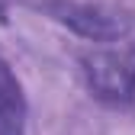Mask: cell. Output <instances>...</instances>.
Listing matches in <instances>:
<instances>
[{"label":"cell","instance_id":"cell-2","mask_svg":"<svg viewBox=\"0 0 135 135\" xmlns=\"http://www.w3.org/2000/svg\"><path fill=\"white\" fill-rule=\"evenodd\" d=\"M52 20L64 23L77 36L90 42H116V39H132L135 36V13H126L119 7H103V3H74V0H55L45 7Z\"/></svg>","mask_w":135,"mask_h":135},{"label":"cell","instance_id":"cell-3","mask_svg":"<svg viewBox=\"0 0 135 135\" xmlns=\"http://www.w3.org/2000/svg\"><path fill=\"white\" fill-rule=\"evenodd\" d=\"M0 135H26V100L23 87L0 58Z\"/></svg>","mask_w":135,"mask_h":135},{"label":"cell","instance_id":"cell-1","mask_svg":"<svg viewBox=\"0 0 135 135\" xmlns=\"http://www.w3.org/2000/svg\"><path fill=\"white\" fill-rule=\"evenodd\" d=\"M80 71L87 87L113 106H126L135 97V36L116 42H97L80 55Z\"/></svg>","mask_w":135,"mask_h":135}]
</instances>
